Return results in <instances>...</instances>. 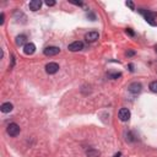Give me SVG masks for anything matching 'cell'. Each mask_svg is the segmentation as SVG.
I'll return each instance as SVG.
<instances>
[{
  "mask_svg": "<svg viewBox=\"0 0 157 157\" xmlns=\"http://www.w3.org/2000/svg\"><path fill=\"white\" fill-rule=\"evenodd\" d=\"M108 76L111 78H118V77L122 76V74H120V72H109Z\"/></svg>",
  "mask_w": 157,
  "mask_h": 157,
  "instance_id": "14",
  "label": "cell"
},
{
  "mask_svg": "<svg viewBox=\"0 0 157 157\" xmlns=\"http://www.w3.org/2000/svg\"><path fill=\"white\" fill-rule=\"evenodd\" d=\"M127 33H129L130 36H134V32H133V31L130 30V28H128V30H127Z\"/></svg>",
  "mask_w": 157,
  "mask_h": 157,
  "instance_id": "18",
  "label": "cell"
},
{
  "mask_svg": "<svg viewBox=\"0 0 157 157\" xmlns=\"http://www.w3.org/2000/svg\"><path fill=\"white\" fill-rule=\"evenodd\" d=\"M127 55H129V56H132V55H134V52H128V53H127Z\"/></svg>",
  "mask_w": 157,
  "mask_h": 157,
  "instance_id": "19",
  "label": "cell"
},
{
  "mask_svg": "<svg viewBox=\"0 0 157 157\" xmlns=\"http://www.w3.org/2000/svg\"><path fill=\"white\" fill-rule=\"evenodd\" d=\"M156 52H157V47H156Z\"/></svg>",
  "mask_w": 157,
  "mask_h": 157,
  "instance_id": "21",
  "label": "cell"
},
{
  "mask_svg": "<svg viewBox=\"0 0 157 157\" xmlns=\"http://www.w3.org/2000/svg\"><path fill=\"white\" fill-rule=\"evenodd\" d=\"M34 52H36V45L32 43V42H30V43H27L23 47V53L26 55H32Z\"/></svg>",
  "mask_w": 157,
  "mask_h": 157,
  "instance_id": "7",
  "label": "cell"
},
{
  "mask_svg": "<svg viewBox=\"0 0 157 157\" xmlns=\"http://www.w3.org/2000/svg\"><path fill=\"white\" fill-rule=\"evenodd\" d=\"M6 132H8V134L10 135V136L15 138V136H17V135L20 134L21 129H20V127H19V125H17L16 123H10V124L8 125Z\"/></svg>",
  "mask_w": 157,
  "mask_h": 157,
  "instance_id": "1",
  "label": "cell"
},
{
  "mask_svg": "<svg viewBox=\"0 0 157 157\" xmlns=\"http://www.w3.org/2000/svg\"><path fill=\"white\" fill-rule=\"evenodd\" d=\"M81 49H83V43L80 41H75L71 44H69V50H71V52H78Z\"/></svg>",
  "mask_w": 157,
  "mask_h": 157,
  "instance_id": "6",
  "label": "cell"
},
{
  "mask_svg": "<svg viewBox=\"0 0 157 157\" xmlns=\"http://www.w3.org/2000/svg\"><path fill=\"white\" fill-rule=\"evenodd\" d=\"M85 39L87 42H90V43H92V42H96L98 39V32H96V31H91V32L86 33Z\"/></svg>",
  "mask_w": 157,
  "mask_h": 157,
  "instance_id": "8",
  "label": "cell"
},
{
  "mask_svg": "<svg viewBox=\"0 0 157 157\" xmlns=\"http://www.w3.org/2000/svg\"><path fill=\"white\" fill-rule=\"evenodd\" d=\"M150 90L152 92H157V81H152L150 83Z\"/></svg>",
  "mask_w": 157,
  "mask_h": 157,
  "instance_id": "13",
  "label": "cell"
},
{
  "mask_svg": "<svg viewBox=\"0 0 157 157\" xmlns=\"http://www.w3.org/2000/svg\"><path fill=\"white\" fill-rule=\"evenodd\" d=\"M45 71L49 75H54L59 71V65L56 63H49V64L45 65Z\"/></svg>",
  "mask_w": 157,
  "mask_h": 157,
  "instance_id": "2",
  "label": "cell"
},
{
  "mask_svg": "<svg viewBox=\"0 0 157 157\" xmlns=\"http://www.w3.org/2000/svg\"><path fill=\"white\" fill-rule=\"evenodd\" d=\"M12 108H14V106L10 102H5V103H3L1 104V107H0V109H1V112L3 113H10L12 111Z\"/></svg>",
  "mask_w": 157,
  "mask_h": 157,
  "instance_id": "10",
  "label": "cell"
},
{
  "mask_svg": "<svg viewBox=\"0 0 157 157\" xmlns=\"http://www.w3.org/2000/svg\"><path fill=\"white\" fill-rule=\"evenodd\" d=\"M119 119L122 122H128L130 119V111L128 108H122L119 111Z\"/></svg>",
  "mask_w": 157,
  "mask_h": 157,
  "instance_id": "5",
  "label": "cell"
},
{
  "mask_svg": "<svg viewBox=\"0 0 157 157\" xmlns=\"http://www.w3.org/2000/svg\"><path fill=\"white\" fill-rule=\"evenodd\" d=\"M141 90H143V86H141L140 82H133L129 85V91L134 93V95H138V93L141 92Z\"/></svg>",
  "mask_w": 157,
  "mask_h": 157,
  "instance_id": "4",
  "label": "cell"
},
{
  "mask_svg": "<svg viewBox=\"0 0 157 157\" xmlns=\"http://www.w3.org/2000/svg\"><path fill=\"white\" fill-rule=\"evenodd\" d=\"M26 39H27V37H26L25 34H20V36H17L16 37V45H19V47H21V45H26L27 43H26Z\"/></svg>",
  "mask_w": 157,
  "mask_h": 157,
  "instance_id": "11",
  "label": "cell"
},
{
  "mask_svg": "<svg viewBox=\"0 0 157 157\" xmlns=\"http://www.w3.org/2000/svg\"><path fill=\"white\" fill-rule=\"evenodd\" d=\"M86 156L87 157H99L101 156V152L96 149H90V150L86 151Z\"/></svg>",
  "mask_w": 157,
  "mask_h": 157,
  "instance_id": "12",
  "label": "cell"
},
{
  "mask_svg": "<svg viewBox=\"0 0 157 157\" xmlns=\"http://www.w3.org/2000/svg\"><path fill=\"white\" fill-rule=\"evenodd\" d=\"M127 6H129L132 10H134L135 9V6H134V3L133 1H127Z\"/></svg>",
  "mask_w": 157,
  "mask_h": 157,
  "instance_id": "15",
  "label": "cell"
},
{
  "mask_svg": "<svg viewBox=\"0 0 157 157\" xmlns=\"http://www.w3.org/2000/svg\"><path fill=\"white\" fill-rule=\"evenodd\" d=\"M45 4L48 5V6H54V5H55V1H45Z\"/></svg>",
  "mask_w": 157,
  "mask_h": 157,
  "instance_id": "16",
  "label": "cell"
},
{
  "mask_svg": "<svg viewBox=\"0 0 157 157\" xmlns=\"http://www.w3.org/2000/svg\"><path fill=\"white\" fill-rule=\"evenodd\" d=\"M59 52H60V49L58 48V47H47L43 53L47 56H54L56 54H59Z\"/></svg>",
  "mask_w": 157,
  "mask_h": 157,
  "instance_id": "3",
  "label": "cell"
},
{
  "mask_svg": "<svg viewBox=\"0 0 157 157\" xmlns=\"http://www.w3.org/2000/svg\"><path fill=\"white\" fill-rule=\"evenodd\" d=\"M28 6L32 11H37V10H39L41 6H42V1H39V0H33V1L30 3Z\"/></svg>",
  "mask_w": 157,
  "mask_h": 157,
  "instance_id": "9",
  "label": "cell"
},
{
  "mask_svg": "<svg viewBox=\"0 0 157 157\" xmlns=\"http://www.w3.org/2000/svg\"><path fill=\"white\" fill-rule=\"evenodd\" d=\"M0 19H1V20H0V25H3V23H4V19H5V15H4V14H1V16H0Z\"/></svg>",
  "mask_w": 157,
  "mask_h": 157,
  "instance_id": "17",
  "label": "cell"
},
{
  "mask_svg": "<svg viewBox=\"0 0 157 157\" xmlns=\"http://www.w3.org/2000/svg\"><path fill=\"white\" fill-rule=\"evenodd\" d=\"M120 156H122V154H120V152H118V154H116V155H114L113 157H120Z\"/></svg>",
  "mask_w": 157,
  "mask_h": 157,
  "instance_id": "20",
  "label": "cell"
}]
</instances>
